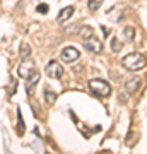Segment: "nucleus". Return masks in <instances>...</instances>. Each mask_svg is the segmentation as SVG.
Instances as JSON below:
<instances>
[{
  "mask_svg": "<svg viewBox=\"0 0 147 154\" xmlns=\"http://www.w3.org/2000/svg\"><path fill=\"white\" fill-rule=\"evenodd\" d=\"M79 57H81V51H79L75 46H65V48L62 50V60L67 62V63L75 62Z\"/></svg>",
  "mask_w": 147,
  "mask_h": 154,
  "instance_id": "obj_5",
  "label": "nucleus"
},
{
  "mask_svg": "<svg viewBox=\"0 0 147 154\" xmlns=\"http://www.w3.org/2000/svg\"><path fill=\"white\" fill-rule=\"evenodd\" d=\"M19 55H21L22 60L29 58V57H31V46H29L27 43H22L21 45V50H19Z\"/></svg>",
  "mask_w": 147,
  "mask_h": 154,
  "instance_id": "obj_12",
  "label": "nucleus"
},
{
  "mask_svg": "<svg viewBox=\"0 0 147 154\" xmlns=\"http://www.w3.org/2000/svg\"><path fill=\"white\" fill-rule=\"evenodd\" d=\"M87 34H89V36H93V29H91V28H82L81 29V36H82V38H87Z\"/></svg>",
  "mask_w": 147,
  "mask_h": 154,
  "instance_id": "obj_17",
  "label": "nucleus"
},
{
  "mask_svg": "<svg viewBox=\"0 0 147 154\" xmlns=\"http://www.w3.org/2000/svg\"><path fill=\"white\" fill-rule=\"evenodd\" d=\"M140 77H128V81L125 82V91L127 93H135V91H139V88H140Z\"/></svg>",
  "mask_w": 147,
  "mask_h": 154,
  "instance_id": "obj_7",
  "label": "nucleus"
},
{
  "mask_svg": "<svg viewBox=\"0 0 147 154\" xmlns=\"http://www.w3.org/2000/svg\"><path fill=\"white\" fill-rule=\"evenodd\" d=\"M121 34H123V39H125V41L132 43V41H133V34H135V31H133V28H132V26H125Z\"/></svg>",
  "mask_w": 147,
  "mask_h": 154,
  "instance_id": "obj_11",
  "label": "nucleus"
},
{
  "mask_svg": "<svg viewBox=\"0 0 147 154\" xmlns=\"http://www.w3.org/2000/svg\"><path fill=\"white\" fill-rule=\"evenodd\" d=\"M103 2L104 0H89V2H87V7H89L91 11H98V9H101Z\"/></svg>",
  "mask_w": 147,
  "mask_h": 154,
  "instance_id": "obj_14",
  "label": "nucleus"
},
{
  "mask_svg": "<svg viewBox=\"0 0 147 154\" xmlns=\"http://www.w3.org/2000/svg\"><path fill=\"white\" fill-rule=\"evenodd\" d=\"M34 72H36L34 70V62L29 60V58L22 60V63H19V67H17V74H19V77H22V79H29Z\"/></svg>",
  "mask_w": 147,
  "mask_h": 154,
  "instance_id": "obj_4",
  "label": "nucleus"
},
{
  "mask_svg": "<svg viewBox=\"0 0 147 154\" xmlns=\"http://www.w3.org/2000/svg\"><path fill=\"white\" fill-rule=\"evenodd\" d=\"M16 88H17V84H16V81H12V84H11V88H9V96H14V93H16Z\"/></svg>",
  "mask_w": 147,
  "mask_h": 154,
  "instance_id": "obj_18",
  "label": "nucleus"
},
{
  "mask_svg": "<svg viewBox=\"0 0 147 154\" xmlns=\"http://www.w3.org/2000/svg\"><path fill=\"white\" fill-rule=\"evenodd\" d=\"M89 89L94 94L101 96V98H108L109 94H111V86L106 81H103V79H91L89 81Z\"/></svg>",
  "mask_w": 147,
  "mask_h": 154,
  "instance_id": "obj_2",
  "label": "nucleus"
},
{
  "mask_svg": "<svg viewBox=\"0 0 147 154\" xmlns=\"http://www.w3.org/2000/svg\"><path fill=\"white\" fill-rule=\"evenodd\" d=\"M36 11H38V14H48L50 5H48V4H39V5L36 7Z\"/></svg>",
  "mask_w": 147,
  "mask_h": 154,
  "instance_id": "obj_15",
  "label": "nucleus"
},
{
  "mask_svg": "<svg viewBox=\"0 0 147 154\" xmlns=\"http://www.w3.org/2000/svg\"><path fill=\"white\" fill-rule=\"evenodd\" d=\"M24 132H26V125H24V120H22L21 111L17 110V134H19V137H22Z\"/></svg>",
  "mask_w": 147,
  "mask_h": 154,
  "instance_id": "obj_10",
  "label": "nucleus"
},
{
  "mask_svg": "<svg viewBox=\"0 0 147 154\" xmlns=\"http://www.w3.org/2000/svg\"><path fill=\"white\" fill-rule=\"evenodd\" d=\"M44 101L46 105H53L57 101V93H53L51 89H44Z\"/></svg>",
  "mask_w": 147,
  "mask_h": 154,
  "instance_id": "obj_13",
  "label": "nucleus"
},
{
  "mask_svg": "<svg viewBox=\"0 0 147 154\" xmlns=\"http://www.w3.org/2000/svg\"><path fill=\"white\" fill-rule=\"evenodd\" d=\"M46 75L51 77V79H60L63 75V69L58 62H50L48 65H46Z\"/></svg>",
  "mask_w": 147,
  "mask_h": 154,
  "instance_id": "obj_6",
  "label": "nucleus"
},
{
  "mask_svg": "<svg viewBox=\"0 0 147 154\" xmlns=\"http://www.w3.org/2000/svg\"><path fill=\"white\" fill-rule=\"evenodd\" d=\"M82 45H84V48L89 50L91 53H101V51H103V43H101L94 34L82 39Z\"/></svg>",
  "mask_w": 147,
  "mask_h": 154,
  "instance_id": "obj_3",
  "label": "nucleus"
},
{
  "mask_svg": "<svg viewBox=\"0 0 147 154\" xmlns=\"http://www.w3.org/2000/svg\"><path fill=\"white\" fill-rule=\"evenodd\" d=\"M27 82H26V91H27V94H31V88H33L34 84H38V81H39V74L38 72H34L33 75L29 77V79H26Z\"/></svg>",
  "mask_w": 147,
  "mask_h": 154,
  "instance_id": "obj_9",
  "label": "nucleus"
},
{
  "mask_svg": "<svg viewBox=\"0 0 147 154\" xmlns=\"http://www.w3.org/2000/svg\"><path fill=\"white\" fill-rule=\"evenodd\" d=\"M74 7L72 5H69V7H65V9H62L60 12H58V16H57V21L58 22H65V21H69L72 16H74Z\"/></svg>",
  "mask_w": 147,
  "mask_h": 154,
  "instance_id": "obj_8",
  "label": "nucleus"
},
{
  "mask_svg": "<svg viewBox=\"0 0 147 154\" xmlns=\"http://www.w3.org/2000/svg\"><path fill=\"white\" fill-rule=\"evenodd\" d=\"M111 48H113V51L116 53V51H120V50H121V43L116 38H113V39H111Z\"/></svg>",
  "mask_w": 147,
  "mask_h": 154,
  "instance_id": "obj_16",
  "label": "nucleus"
},
{
  "mask_svg": "<svg viewBox=\"0 0 147 154\" xmlns=\"http://www.w3.org/2000/svg\"><path fill=\"white\" fill-rule=\"evenodd\" d=\"M121 63H123L125 69H128V70H132V72H137V70H140V69L145 67L147 60L140 55V53H130V55L123 57Z\"/></svg>",
  "mask_w": 147,
  "mask_h": 154,
  "instance_id": "obj_1",
  "label": "nucleus"
}]
</instances>
